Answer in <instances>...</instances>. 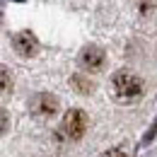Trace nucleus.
Listing matches in <instances>:
<instances>
[{"instance_id": "nucleus-1", "label": "nucleus", "mask_w": 157, "mask_h": 157, "mask_svg": "<svg viewBox=\"0 0 157 157\" xmlns=\"http://www.w3.org/2000/svg\"><path fill=\"white\" fill-rule=\"evenodd\" d=\"M111 90L118 101H136L143 94V80L131 70H118L111 78Z\"/></svg>"}, {"instance_id": "nucleus-2", "label": "nucleus", "mask_w": 157, "mask_h": 157, "mask_svg": "<svg viewBox=\"0 0 157 157\" xmlns=\"http://www.w3.org/2000/svg\"><path fill=\"white\" fill-rule=\"evenodd\" d=\"M87 131V114L80 111V109H70L65 116H63V123H60V136L68 138V140H80Z\"/></svg>"}, {"instance_id": "nucleus-3", "label": "nucleus", "mask_w": 157, "mask_h": 157, "mask_svg": "<svg viewBox=\"0 0 157 157\" xmlns=\"http://www.w3.org/2000/svg\"><path fill=\"white\" fill-rule=\"evenodd\" d=\"M56 111H58V99L53 97V94L39 92L36 97L32 99V114H34V116L51 118V116H56Z\"/></svg>"}, {"instance_id": "nucleus-4", "label": "nucleus", "mask_w": 157, "mask_h": 157, "mask_svg": "<svg viewBox=\"0 0 157 157\" xmlns=\"http://www.w3.org/2000/svg\"><path fill=\"white\" fill-rule=\"evenodd\" d=\"M12 46H15V51L24 56V58H29V56H34L36 51H39V39L32 34V32H17L15 36H12Z\"/></svg>"}, {"instance_id": "nucleus-5", "label": "nucleus", "mask_w": 157, "mask_h": 157, "mask_svg": "<svg viewBox=\"0 0 157 157\" xmlns=\"http://www.w3.org/2000/svg\"><path fill=\"white\" fill-rule=\"evenodd\" d=\"M104 58H106V56H104V51H101L99 46H85L82 53H80V65H82L85 70L94 73V70H101Z\"/></svg>"}, {"instance_id": "nucleus-6", "label": "nucleus", "mask_w": 157, "mask_h": 157, "mask_svg": "<svg viewBox=\"0 0 157 157\" xmlns=\"http://www.w3.org/2000/svg\"><path fill=\"white\" fill-rule=\"evenodd\" d=\"M12 87H15V82H12L10 70H7L5 65H0V94H10Z\"/></svg>"}, {"instance_id": "nucleus-7", "label": "nucleus", "mask_w": 157, "mask_h": 157, "mask_svg": "<svg viewBox=\"0 0 157 157\" xmlns=\"http://www.w3.org/2000/svg\"><path fill=\"white\" fill-rule=\"evenodd\" d=\"M73 87L78 90L80 94H90V92L94 90V82H92V80H87L85 75H75V78H73Z\"/></svg>"}, {"instance_id": "nucleus-8", "label": "nucleus", "mask_w": 157, "mask_h": 157, "mask_svg": "<svg viewBox=\"0 0 157 157\" xmlns=\"http://www.w3.org/2000/svg\"><path fill=\"white\" fill-rule=\"evenodd\" d=\"M7 128H10V116H7L5 109H0V136H2Z\"/></svg>"}, {"instance_id": "nucleus-9", "label": "nucleus", "mask_w": 157, "mask_h": 157, "mask_svg": "<svg viewBox=\"0 0 157 157\" xmlns=\"http://www.w3.org/2000/svg\"><path fill=\"white\" fill-rule=\"evenodd\" d=\"M101 157H128V152H126L123 147H114V150H109V152H104Z\"/></svg>"}]
</instances>
